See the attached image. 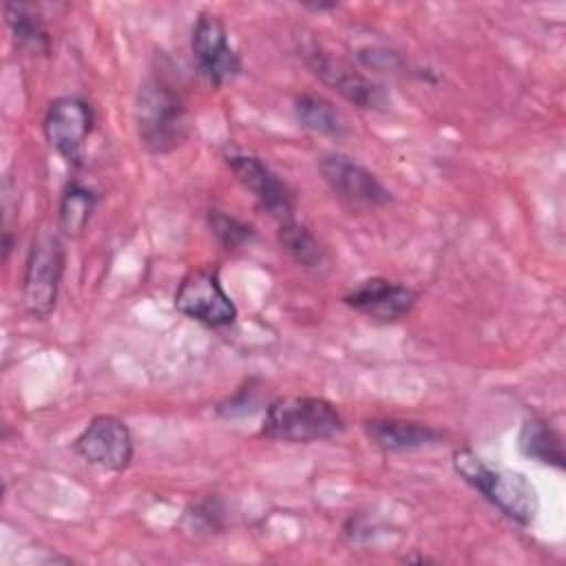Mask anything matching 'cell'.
Masks as SVG:
<instances>
[{
    "instance_id": "cell-1",
    "label": "cell",
    "mask_w": 566,
    "mask_h": 566,
    "mask_svg": "<svg viewBox=\"0 0 566 566\" xmlns=\"http://www.w3.org/2000/svg\"><path fill=\"white\" fill-rule=\"evenodd\" d=\"M453 471L478 491L489 504H493L502 515L520 526H531L539 511V497L533 482L524 473L491 467L473 449L462 447L451 455Z\"/></svg>"
},
{
    "instance_id": "cell-2",
    "label": "cell",
    "mask_w": 566,
    "mask_h": 566,
    "mask_svg": "<svg viewBox=\"0 0 566 566\" xmlns=\"http://www.w3.org/2000/svg\"><path fill=\"white\" fill-rule=\"evenodd\" d=\"M135 124L142 146L153 155L177 150L190 135V117L181 95L161 77H146L135 97Z\"/></svg>"
},
{
    "instance_id": "cell-3",
    "label": "cell",
    "mask_w": 566,
    "mask_h": 566,
    "mask_svg": "<svg viewBox=\"0 0 566 566\" xmlns=\"http://www.w3.org/2000/svg\"><path fill=\"white\" fill-rule=\"evenodd\" d=\"M345 420L336 405L316 396H281L265 409L261 436L281 442L310 444L343 433Z\"/></svg>"
},
{
    "instance_id": "cell-4",
    "label": "cell",
    "mask_w": 566,
    "mask_h": 566,
    "mask_svg": "<svg viewBox=\"0 0 566 566\" xmlns=\"http://www.w3.org/2000/svg\"><path fill=\"white\" fill-rule=\"evenodd\" d=\"M64 274V243L57 232L40 230L33 237L22 274V305L35 318H46L57 305Z\"/></svg>"
},
{
    "instance_id": "cell-5",
    "label": "cell",
    "mask_w": 566,
    "mask_h": 566,
    "mask_svg": "<svg viewBox=\"0 0 566 566\" xmlns=\"http://www.w3.org/2000/svg\"><path fill=\"white\" fill-rule=\"evenodd\" d=\"M318 172L334 197L352 210L367 212L394 201L391 190L367 166L349 155L327 153L318 157Z\"/></svg>"
},
{
    "instance_id": "cell-6",
    "label": "cell",
    "mask_w": 566,
    "mask_h": 566,
    "mask_svg": "<svg viewBox=\"0 0 566 566\" xmlns=\"http://www.w3.org/2000/svg\"><path fill=\"white\" fill-rule=\"evenodd\" d=\"M175 307L206 327L219 329L237 321V305L223 290L217 268L190 270L175 292Z\"/></svg>"
},
{
    "instance_id": "cell-7",
    "label": "cell",
    "mask_w": 566,
    "mask_h": 566,
    "mask_svg": "<svg viewBox=\"0 0 566 566\" xmlns=\"http://www.w3.org/2000/svg\"><path fill=\"white\" fill-rule=\"evenodd\" d=\"M226 164L241 188L250 192L256 206L276 223L294 219V192L261 157L243 150H228Z\"/></svg>"
},
{
    "instance_id": "cell-8",
    "label": "cell",
    "mask_w": 566,
    "mask_h": 566,
    "mask_svg": "<svg viewBox=\"0 0 566 566\" xmlns=\"http://www.w3.org/2000/svg\"><path fill=\"white\" fill-rule=\"evenodd\" d=\"M190 49H192L197 69L214 86L234 82L243 69L239 53L228 40L226 24L212 11H201L197 15L192 27Z\"/></svg>"
},
{
    "instance_id": "cell-9",
    "label": "cell",
    "mask_w": 566,
    "mask_h": 566,
    "mask_svg": "<svg viewBox=\"0 0 566 566\" xmlns=\"http://www.w3.org/2000/svg\"><path fill=\"white\" fill-rule=\"evenodd\" d=\"M73 449L84 462L115 473L128 469L135 453L128 424L113 413H99L91 418L82 433L75 438Z\"/></svg>"
},
{
    "instance_id": "cell-10",
    "label": "cell",
    "mask_w": 566,
    "mask_h": 566,
    "mask_svg": "<svg viewBox=\"0 0 566 566\" xmlns=\"http://www.w3.org/2000/svg\"><path fill=\"white\" fill-rule=\"evenodd\" d=\"M301 55H303L305 64L312 69V73L323 84H327L332 91H336L340 97L356 104L358 108L380 111V108L389 106V95L380 84H376L367 75L358 73L349 64L334 60L321 46H316V44L303 46Z\"/></svg>"
},
{
    "instance_id": "cell-11",
    "label": "cell",
    "mask_w": 566,
    "mask_h": 566,
    "mask_svg": "<svg viewBox=\"0 0 566 566\" xmlns=\"http://www.w3.org/2000/svg\"><path fill=\"white\" fill-rule=\"evenodd\" d=\"M93 124L95 113L86 99L77 95H62L49 104L42 119V130L49 146L57 155H62L71 164H80Z\"/></svg>"
},
{
    "instance_id": "cell-12",
    "label": "cell",
    "mask_w": 566,
    "mask_h": 566,
    "mask_svg": "<svg viewBox=\"0 0 566 566\" xmlns=\"http://www.w3.org/2000/svg\"><path fill=\"white\" fill-rule=\"evenodd\" d=\"M418 298L420 292L405 283L389 281L385 276H371L349 290L343 296V303L378 323H398L411 314Z\"/></svg>"
},
{
    "instance_id": "cell-13",
    "label": "cell",
    "mask_w": 566,
    "mask_h": 566,
    "mask_svg": "<svg viewBox=\"0 0 566 566\" xmlns=\"http://www.w3.org/2000/svg\"><path fill=\"white\" fill-rule=\"evenodd\" d=\"M365 433L385 453H405L433 447L442 440V431L431 424L402 418H374L365 422Z\"/></svg>"
},
{
    "instance_id": "cell-14",
    "label": "cell",
    "mask_w": 566,
    "mask_h": 566,
    "mask_svg": "<svg viewBox=\"0 0 566 566\" xmlns=\"http://www.w3.org/2000/svg\"><path fill=\"white\" fill-rule=\"evenodd\" d=\"M517 447L526 458L546 467H555L557 471H562L566 464L562 433L542 416H531L522 422Z\"/></svg>"
},
{
    "instance_id": "cell-15",
    "label": "cell",
    "mask_w": 566,
    "mask_h": 566,
    "mask_svg": "<svg viewBox=\"0 0 566 566\" xmlns=\"http://www.w3.org/2000/svg\"><path fill=\"white\" fill-rule=\"evenodd\" d=\"M4 18L13 33L15 46L31 55L51 53V35L35 4L29 2H4Z\"/></svg>"
},
{
    "instance_id": "cell-16",
    "label": "cell",
    "mask_w": 566,
    "mask_h": 566,
    "mask_svg": "<svg viewBox=\"0 0 566 566\" xmlns=\"http://www.w3.org/2000/svg\"><path fill=\"white\" fill-rule=\"evenodd\" d=\"M279 243L281 248L287 252V256L303 270L310 272H321L327 268L329 259H327V250L323 248V243L314 237V232L294 219H287L283 223H279L276 230Z\"/></svg>"
},
{
    "instance_id": "cell-17",
    "label": "cell",
    "mask_w": 566,
    "mask_h": 566,
    "mask_svg": "<svg viewBox=\"0 0 566 566\" xmlns=\"http://www.w3.org/2000/svg\"><path fill=\"white\" fill-rule=\"evenodd\" d=\"M294 115L303 128H307L316 135L340 139L349 133V124H347L345 115L329 99H325L316 93L296 95L294 97Z\"/></svg>"
},
{
    "instance_id": "cell-18",
    "label": "cell",
    "mask_w": 566,
    "mask_h": 566,
    "mask_svg": "<svg viewBox=\"0 0 566 566\" xmlns=\"http://www.w3.org/2000/svg\"><path fill=\"white\" fill-rule=\"evenodd\" d=\"M97 201H99V195L91 186H84L80 181L66 184V188L62 190V197H60V206H57L60 232L69 239H77L86 230V226L97 208Z\"/></svg>"
},
{
    "instance_id": "cell-19",
    "label": "cell",
    "mask_w": 566,
    "mask_h": 566,
    "mask_svg": "<svg viewBox=\"0 0 566 566\" xmlns=\"http://www.w3.org/2000/svg\"><path fill=\"white\" fill-rule=\"evenodd\" d=\"M206 221H208L210 234L228 252L248 248L254 241V228L248 221H243L234 214H228L226 210L210 208L206 214Z\"/></svg>"
},
{
    "instance_id": "cell-20",
    "label": "cell",
    "mask_w": 566,
    "mask_h": 566,
    "mask_svg": "<svg viewBox=\"0 0 566 566\" xmlns=\"http://www.w3.org/2000/svg\"><path fill=\"white\" fill-rule=\"evenodd\" d=\"M305 9H312V11H329V9H336L338 4L336 2H303Z\"/></svg>"
}]
</instances>
